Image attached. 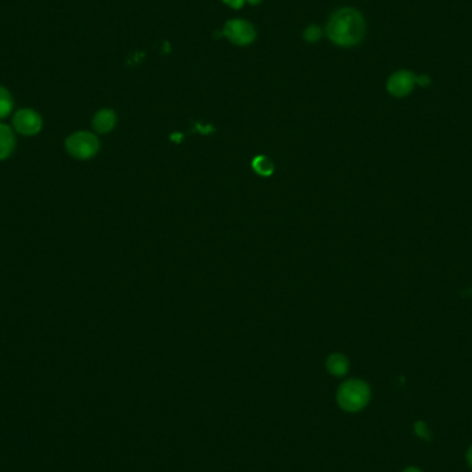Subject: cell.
<instances>
[{
	"label": "cell",
	"instance_id": "5bb4252c",
	"mask_svg": "<svg viewBox=\"0 0 472 472\" xmlns=\"http://www.w3.org/2000/svg\"><path fill=\"white\" fill-rule=\"evenodd\" d=\"M416 83H419L420 86L423 87L429 86V83H431V79H429V76H427V75H421V76H417L416 78Z\"/></svg>",
	"mask_w": 472,
	"mask_h": 472
},
{
	"label": "cell",
	"instance_id": "9c48e42d",
	"mask_svg": "<svg viewBox=\"0 0 472 472\" xmlns=\"http://www.w3.org/2000/svg\"><path fill=\"white\" fill-rule=\"evenodd\" d=\"M327 371L334 377H343L348 373L349 361L343 354H332L326 361Z\"/></svg>",
	"mask_w": 472,
	"mask_h": 472
},
{
	"label": "cell",
	"instance_id": "30bf717a",
	"mask_svg": "<svg viewBox=\"0 0 472 472\" xmlns=\"http://www.w3.org/2000/svg\"><path fill=\"white\" fill-rule=\"evenodd\" d=\"M14 109V100L11 93L0 85V120L9 118Z\"/></svg>",
	"mask_w": 472,
	"mask_h": 472
},
{
	"label": "cell",
	"instance_id": "277c9868",
	"mask_svg": "<svg viewBox=\"0 0 472 472\" xmlns=\"http://www.w3.org/2000/svg\"><path fill=\"white\" fill-rule=\"evenodd\" d=\"M11 128L24 137H34L43 130V118L32 108H21L14 112Z\"/></svg>",
	"mask_w": 472,
	"mask_h": 472
},
{
	"label": "cell",
	"instance_id": "ac0fdd59",
	"mask_svg": "<svg viewBox=\"0 0 472 472\" xmlns=\"http://www.w3.org/2000/svg\"><path fill=\"white\" fill-rule=\"evenodd\" d=\"M250 4H258V3H261L262 0H247Z\"/></svg>",
	"mask_w": 472,
	"mask_h": 472
},
{
	"label": "cell",
	"instance_id": "e0dca14e",
	"mask_svg": "<svg viewBox=\"0 0 472 472\" xmlns=\"http://www.w3.org/2000/svg\"><path fill=\"white\" fill-rule=\"evenodd\" d=\"M402 472H423L420 468H417V467H408V468H405L404 471Z\"/></svg>",
	"mask_w": 472,
	"mask_h": 472
},
{
	"label": "cell",
	"instance_id": "7c38bea8",
	"mask_svg": "<svg viewBox=\"0 0 472 472\" xmlns=\"http://www.w3.org/2000/svg\"><path fill=\"white\" fill-rule=\"evenodd\" d=\"M322 38V29L318 26V25H311L305 29L304 32V39L307 42H311V43H315L318 42L319 39Z\"/></svg>",
	"mask_w": 472,
	"mask_h": 472
},
{
	"label": "cell",
	"instance_id": "4fadbf2b",
	"mask_svg": "<svg viewBox=\"0 0 472 472\" xmlns=\"http://www.w3.org/2000/svg\"><path fill=\"white\" fill-rule=\"evenodd\" d=\"M416 432H417V435H419L420 438L429 439V431H427V427H426V424H424L423 421H419V423H416Z\"/></svg>",
	"mask_w": 472,
	"mask_h": 472
},
{
	"label": "cell",
	"instance_id": "6da1fadb",
	"mask_svg": "<svg viewBox=\"0 0 472 472\" xmlns=\"http://www.w3.org/2000/svg\"><path fill=\"white\" fill-rule=\"evenodd\" d=\"M326 34L333 43L340 47H354L365 38V19L358 10L344 7L332 14L326 26Z\"/></svg>",
	"mask_w": 472,
	"mask_h": 472
},
{
	"label": "cell",
	"instance_id": "7a4b0ae2",
	"mask_svg": "<svg viewBox=\"0 0 472 472\" xmlns=\"http://www.w3.org/2000/svg\"><path fill=\"white\" fill-rule=\"evenodd\" d=\"M370 386L364 380L351 379L344 381L337 389V404L348 413H358L367 406L370 401Z\"/></svg>",
	"mask_w": 472,
	"mask_h": 472
},
{
	"label": "cell",
	"instance_id": "9a60e30c",
	"mask_svg": "<svg viewBox=\"0 0 472 472\" xmlns=\"http://www.w3.org/2000/svg\"><path fill=\"white\" fill-rule=\"evenodd\" d=\"M227 6L232 7V9H240L245 3V0H222Z\"/></svg>",
	"mask_w": 472,
	"mask_h": 472
},
{
	"label": "cell",
	"instance_id": "3957f363",
	"mask_svg": "<svg viewBox=\"0 0 472 472\" xmlns=\"http://www.w3.org/2000/svg\"><path fill=\"white\" fill-rule=\"evenodd\" d=\"M98 137L87 130H79L69 134L65 140V150L76 160H90L100 150Z\"/></svg>",
	"mask_w": 472,
	"mask_h": 472
},
{
	"label": "cell",
	"instance_id": "2e32d148",
	"mask_svg": "<svg viewBox=\"0 0 472 472\" xmlns=\"http://www.w3.org/2000/svg\"><path fill=\"white\" fill-rule=\"evenodd\" d=\"M467 463H468V466L472 470V445L470 446V449L467 451Z\"/></svg>",
	"mask_w": 472,
	"mask_h": 472
},
{
	"label": "cell",
	"instance_id": "52a82bcc",
	"mask_svg": "<svg viewBox=\"0 0 472 472\" xmlns=\"http://www.w3.org/2000/svg\"><path fill=\"white\" fill-rule=\"evenodd\" d=\"M116 122H118V116H116L115 111H112L109 108H103L94 113L91 125L96 133L107 134L115 129Z\"/></svg>",
	"mask_w": 472,
	"mask_h": 472
},
{
	"label": "cell",
	"instance_id": "5b68a950",
	"mask_svg": "<svg viewBox=\"0 0 472 472\" xmlns=\"http://www.w3.org/2000/svg\"><path fill=\"white\" fill-rule=\"evenodd\" d=\"M224 36L236 46H249L257 38L253 24L242 19L230 20L224 26Z\"/></svg>",
	"mask_w": 472,
	"mask_h": 472
},
{
	"label": "cell",
	"instance_id": "8fae6325",
	"mask_svg": "<svg viewBox=\"0 0 472 472\" xmlns=\"http://www.w3.org/2000/svg\"><path fill=\"white\" fill-rule=\"evenodd\" d=\"M253 169L258 173L260 175H271L274 172V165L270 159L265 156H257L253 160Z\"/></svg>",
	"mask_w": 472,
	"mask_h": 472
},
{
	"label": "cell",
	"instance_id": "8992f818",
	"mask_svg": "<svg viewBox=\"0 0 472 472\" xmlns=\"http://www.w3.org/2000/svg\"><path fill=\"white\" fill-rule=\"evenodd\" d=\"M416 75L410 71L402 69L395 73H392L386 82V90L394 97H406L411 93L416 85Z\"/></svg>",
	"mask_w": 472,
	"mask_h": 472
},
{
	"label": "cell",
	"instance_id": "ba28073f",
	"mask_svg": "<svg viewBox=\"0 0 472 472\" xmlns=\"http://www.w3.org/2000/svg\"><path fill=\"white\" fill-rule=\"evenodd\" d=\"M17 147L16 131L10 125L0 122V162L9 159Z\"/></svg>",
	"mask_w": 472,
	"mask_h": 472
}]
</instances>
